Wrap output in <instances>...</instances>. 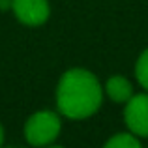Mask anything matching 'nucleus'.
<instances>
[{
  "label": "nucleus",
  "mask_w": 148,
  "mask_h": 148,
  "mask_svg": "<svg viewBox=\"0 0 148 148\" xmlns=\"http://www.w3.org/2000/svg\"><path fill=\"white\" fill-rule=\"evenodd\" d=\"M13 15L26 26H41L51 15L49 0H11Z\"/></svg>",
  "instance_id": "obj_4"
},
{
  "label": "nucleus",
  "mask_w": 148,
  "mask_h": 148,
  "mask_svg": "<svg viewBox=\"0 0 148 148\" xmlns=\"http://www.w3.org/2000/svg\"><path fill=\"white\" fill-rule=\"evenodd\" d=\"M135 75H137V81L141 83V86L148 90V49L143 51L141 56L137 58V64H135Z\"/></svg>",
  "instance_id": "obj_7"
},
{
  "label": "nucleus",
  "mask_w": 148,
  "mask_h": 148,
  "mask_svg": "<svg viewBox=\"0 0 148 148\" xmlns=\"http://www.w3.org/2000/svg\"><path fill=\"white\" fill-rule=\"evenodd\" d=\"M2 143H4V127L0 126V145H2Z\"/></svg>",
  "instance_id": "obj_9"
},
{
  "label": "nucleus",
  "mask_w": 148,
  "mask_h": 148,
  "mask_svg": "<svg viewBox=\"0 0 148 148\" xmlns=\"http://www.w3.org/2000/svg\"><path fill=\"white\" fill-rule=\"evenodd\" d=\"M0 10H11V0H0Z\"/></svg>",
  "instance_id": "obj_8"
},
{
  "label": "nucleus",
  "mask_w": 148,
  "mask_h": 148,
  "mask_svg": "<svg viewBox=\"0 0 148 148\" xmlns=\"http://www.w3.org/2000/svg\"><path fill=\"white\" fill-rule=\"evenodd\" d=\"M62 130L60 114L53 111H38L25 124V139L32 146H47L58 139Z\"/></svg>",
  "instance_id": "obj_2"
},
{
  "label": "nucleus",
  "mask_w": 148,
  "mask_h": 148,
  "mask_svg": "<svg viewBox=\"0 0 148 148\" xmlns=\"http://www.w3.org/2000/svg\"><path fill=\"white\" fill-rule=\"evenodd\" d=\"M124 120L127 130L137 137H148V94L131 96L126 101Z\"/></svg>",
  "instance_id": "obj_3"
},
{
  "label": "nucleus",
  "mask_w": 148,
  "mask_h": 148,
  "mask_svg": "<svg viewBox=\"0 0 148 148\" xmlns=\"http://www.w3.org/2000/svg\"><path fill=\"white\" fill-rule=\"evenodd\" d=\"M103 90L107 92V96L114 101V103H126V101L133 96V86H131V83L122 75L111 77V79L105 83Z\"/></svg>",
  "instance_id": "obj_5"
},
{
  "label": "nucleus",
  "mask_w": 148,
  "mask_h": 148,
  "mask_svg": "<svg viewBox=\"0 0 148 148\" xmlns=\"http://www.w3.org/2000/svg\"><path fill=\"white\" fill-rule=\"evenodd\" d=\"M107 148H139L141 143H139L137 135L130 133H116L114 137H111L107 143H105Z\"/></svg>",
  "instance_id": "obj_6"
},
{
  "label": "nucleus",
  "mask_w": 148,
  "mask_h": 148,
  "mask_svg": "<svg viewBox=\"0 0 148 148\" xmlns=\"http://www.w3.org/2000/svg\"><path fill=\"white\" fill-rule=\"evenodd\" d=\"M103 88L98 77L84 68H71L56 86V107L69 120H84L101 107Z\"/></svg>",
  "instance_id": "obj_1"
}]
</instances>
